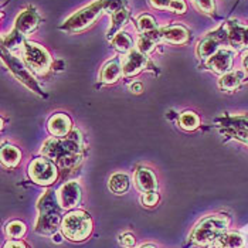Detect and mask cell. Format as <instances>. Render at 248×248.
<instances>
[{"label": "cell", "mask_w": 248, "mask_h": 248, "mask_svg": "<svg viewBox=\"0 0 248 248\" xmlns=\"http://www.w3.org/2000/svg\"><path fill=\"white\" fill-rule=\"evenodd\" d=\"M122 73V65L119 64V60H112L107 62L101 71V81L105 84H112L115 82Z\"/></svg>", "instance_id": "cell-19"}, {"label": "cell", "mask_w": 248, "mask_h": 248, "mask_svg": "<svg viewBox=\"0 0 248 248\" xmlns=\"http://www.w3.org/2000/svg\"><path fill=\"white\" fill-rule=\"evenodd\" d=\"M243 65H244L246 71L248 73V51L247 53H244V56H243Z\"/></svg>", "instance_id": "cell-36"}, {"label": "cell", "mask_w": 248, "mask_h": 248, "mask_svg": "<svg viewBox=\"0 0 248 248\" xmlns=\"http://www.w3.org/2000/svg\"><path fill=\"white\" fill-rule=\"evenodd\" d=\"M4 248H29L26 243H23L21 240H10L4 244Z\"/></svg>", "instance_id": "cell-34"}, {"label": "cell", "mask_w": 248, "mask_h": 248, "mask_svg": "<svg viewBox=\"0 0 248 248\" xmlns=\"http://www.w3.org/2000/svg\"><path fill=\"white\" fill-rule=\"evenodd\" d=\"M38 21H40V19H38L37 13L34 12V9H27L26 12H23L16 20V27L7 38L9 43L4 47L13 48L15 46H17L21 38L27 36V34H30L33 30H36Z\"/></svg>", "instance_id": "cell-7"}, {"label": "cell", "mask_w": 248, "mask_h": 248, "mask_svg": "<svg viewBox=\"0 0 248 248\" xmlns=\"http://www.w3.org/2000/svg\"><path fill=\"white\" fill-rule=\"evenodd\" d=\"M24 232H26V224L23 221H19V220H15V221L9 223L6 226V234L10 238L19 240V238H21L24 235Z\"/></svg>", "instance_id": "cell-26"}, {"label": "cell", "mask_w": 248, "mask_h": 248, "mask_svg": "<svg viewBox=\"0 0 248 248\" xmlns=\"http://www.w3.org/2000/svg\"><path fill=\"white\" fill-rule=\"evenodd\" d=\"M186 3L185 0H173L172 4H170V12L173 13H179V15H183L186 12Z\"/></svg>", "instance_id": "cell-31"}, {"label": "cell", "mask_w": 248, "mask_h": 248, "mask_svg": "<svg viewBox=\"0 0 248 248\" xmlns=\"http://www.w3.org/2000/svg\"><path fill=\"white\" fill-rule=\"evenodd\" d=\"M48 131L56 138H65L71 131V119L65 114H56L48 121Z\"/></svg>", "instance_id": "cell-12"}, {"label": "cell", "mask_w": 248, "mask_h": 248, "mask_svg": "<svg viewBox=\"0 0 248 248\" xmlns=\"http://www.w3.org/2000/svg\"><path fill=\"white\" fill-rule=\"evenodd\" d=\"M61 231L71 241H82L93 231V220L85 211H70L61 221Z\"/></svg>", "instance_id": "cell-5"}, {"label": "cell", "mask_w": 248, "mask_h": 248, "mask_svg": "<svg viewBox=\"0 0 248 248\" xmlns=\"http://www.w3.org/2000/svg\"><path fill=\"white\" fill-rule=\"evenodd\" d=\"M131 90H132V93H135V94H139V93L143 91V85L140 82H135V84L131 85Z\"/></svg>", "instance_id": "cell-35"}, {"label": "cell", "mask_w": 248, "mask_h": 248, "mask_svg": "<svg viewBox=\"0 0 248 248\" xmlns=\"http://www.w3.org/2000/svg\"><path fill=\"white\" fill-rule=\"evenodd\" d=\"M132 44H134L132 38L124 31L116 33V36H114V38H112V46L121 53H129L132 50Z\"/></svg>", "instance_id": "cell-23"}, {"label": "cell", "mask_w": 248, "mask_h": 248, "mask_svg": "<svg viewBox=\"0 0 248 248\" xmlns=\"http://www.w3.org/2000/svg\"><path fill=\"white\" fill-rule=\"evenodd\" d=\"M218 50H220V41L216 37L204 38L203 41L199 43V47H197L199 57L203 58V60H209V58L213 57Z\"/></svg>", "instance_id": "cell-20"}, {"label": "cell", "mask_w": 248, "mask_h": 248, "mask_svg": "<svg viewBox=\"0 0 248 248\" xmlns=\"http://www.w3.org/2000/svg\"><path fill=\"white\" fill-rule=\"evenodd\" d=\"M81 135L78 131H73L65 138L50 139L43 146V155L53 162H57L60 168H73L81 157Z\"/></svg>", "instance_id": "cell-1"}, {"label": "cell", "mask_w": 248, "mask_h": 248, "mask_svg": "<svg viewBox=\"0 0 248 248\" xmlns=\"http://www.w3.org/2000/svg\"><path fill=\"white\" fill-rule=\"evenodd\" d=\"M30 177L33 179V182H36L37 185H51L56 179H57V166L54 165V162L48 157H38L34 159L30 163L29 168Z\"/></svg>", "instance_id": "cell-8"}, {"label": "cell", "mask_w": 248, "mask_h": 248, "mask_svg": "<svg viewBox=\"0 0 248 248\" xmlns=\"http://www.w3.org/2000/svg\"><path fill=\"white\" fill-rule=\"evenodd\" d=\"M211 248H244V238L238 232H223L210 246Z\"/></svg>", "instance_id": "cell-16"}, {"label": "cell", "mask_w": 248, "mask_h": 248, "mask_svg": "<svg viewBox=\"0 0 248 248\" xmlns=\"http://www.w3.org/2000/svg\"><path fill=\"white\" fill-rule=\"evenodd\" d=\"M40 216H38L36 231L38 234H53L57 231L58 227H61V206L58 202L57 194L54 191H47L44 197L40 200Z\"/></svg>", "instance_id": "cell-3"}, {"label": "cell", "mask_w": 248, "mask_h": 248, "mask_svg": "<svg viewBox=\"0 0 248 248\" xmlns=\"http://www.w3.org/2000/svg\"><path fill=\"white\" fill-rule=\"evenodd\" d=\"M229 227V217L216 214L203 218L191 232V241L197 246H211Z\"/></svg>", "instance_id": "cell-4"}, {"label": "cell", "mask_w": 248, "mask_h": 248, "mask_svg": "<svg viewBox=\"0 0 248 248\" xmlns=\"http://www.w3.org/2000/svg\"><path fill=\"white\" fill-rule=\"evenodd\" d=\"M138 29H139V31H142V33L153 31V30H156V21H155V19H153L152 16L145 15V16H142L140 19L138 20Z\"/></svg>", "instance_id": "cell-29"}, {"label": "cell", "mask_w": 248, "mask_h": 248, "mask_svg": "<svg viewBox=\"0 0 248 248\" xmlns=\"http://www.w3.org/2000/svg\"><path fill=\"white\" fill-rule=\"evenodd\" d=\"M140 248H155V247H152V246H146V247H140Z\"/></svg>", "instance_id": "cell-37"}, {"label": "cell", "mask_w": 248, "mask_h": 248, "mask_svg": "<svg viewBox=\"0 0 248 248\" xmlns=\"http://www.w3.org/2000/svg\"><path fill=\"white\" fill-rule=\"evenodd\" d=\"M124 4H125L124 0H98L95 3H93L91 6L82 9L79 13L74 15L62 26V29L70 30V31L82 30L87 26L93 24L105 10H108L109 13L114 15L115 12H118L124 7Z\"/></svg>", "instance_id": "cell-2"}, {"label": "cell", "mask_w": 248, "mask_h": 248, "mask_svg": "<svg viewBox=\"0 0 248 248\" xmlns=\"http://www.w3.org/2000/svg\"><path fill=\"white\" fill-rule=\"evenodd\" d=\"M135 183H136V187L142 193L156 191L157 189L156 176L149 169H139L135 174Z\"/></svg>", "instance_id": "cell-14"}, {"label": "cell", "mask_w": 248, "mask_h": 248, "mask_svg": "<svg viewBox=\"0 0 248 248\" xmlns=\"http://www.w3.org/2000/svg\"><path fill=\"white\" fill-rule=\"evenodd\" d=\"M162 40V33L160 30H153V31H149V33H143L139 40H138V48L140 53L143 54H149L151 51H153L156 43Z\"/></svg>", "instance_id": "cell-17"}, {"label": "cell", "mask_w": 248, "mask_h": 248, "mask_svg": "<svg viewBox=\"0 0 248 248\" xmlns=\"http://www.w3.org/2000/svg\"><path fill=\"white\" fill-rule=\"evenodd\" d=\"M200 119L194 112H185L180 115V126L186 131H193L199 126Z\"/></svg>", "instance_id": "cell-27"}, {"label": "cell", "mask_w": 248, "mask_h": 248, "mask_svg": "<svg viewBox=\"0 0 248 248\" xmlns=\"http://www.w3.org/2000/svg\"><path fill=\"white\" fill-rule=\"evenodd\" d=\"M21 159V153L20 151L13 146V145H4L1 148V162L4 166L7 168H16L20 163Z\"/></svg>", "instance_id": "cell-21"}, {"label": "cell", "mask_w": 248, "mask_h": 248, "mask_svg": "<svg viewBox=\"0 0 248 248\" xmlns=\"http://www.w3.org/2000/svg\"><path fill=\"white\" fill-rule=\"evenodd\" d=\"M243 79H244L243 71H230L227 74H223L218 79V87L224 91H234L240 87Z\"/></svg>", "instance_id": "cell-18"}, {"label": "cell", "mask_w": 248, "mask_h": 248, "mask_svg": "<svg viewBox=\"0 0 248 248\" xmlns=\"http://www.w3.org/2000/svg\"><path fill=\"white\" fill-rule=\"evenodd\" d=\"M10 67H12L13 73H15V74H16L17 77H20V79H21V81L27 82V85H29L30 88L33 87L34 90H37V87L33 84V78L26 74V71H24L23 65H21V64H19V61H10Z\"/></svg>", "instance_id": "cell-28"}, {"label": "cell", "mask_w": 248, "mask_h": 248, "mask_svg": "<svg viewBox=\"0 0 248 248\" xmlns=\"http://www.w3.org/2000/svg\"><path fill=\"white\" fill-rule=\"evenodd\" d=\"M109 189L116 194H124L129 189V176L125 173H115L109 179Z\"/></svg>", "instance_id": "cell-22"}, {"label": "cell", "mask_w": 248, "mask_h": 248, "mask_svg": "<svg viewBox=\"0 0 248 248\" xmlns=\"http://www.w3.org/2000/svg\"><path fill=\"white\" fill-rule=\"evenodd\" d=\"M229 40L230 44L237 50L248 48V29L231 21L229 24Z\"/></svg>", "instance_id": "cell-13"}, {"label": "cell", "mask_w": 248, "mask_h": 248, "mask_svg": "<svg viewBox=\"0 0 248 248\" xmlns=\"http://www.w3.org/2000/svg\"><path fill=\"white\" fill-rule=\"evenodd\" d=\"M173 0H149L152 7L159 9V10H170V4Z\"/></svg>", "instance_id": "cell-32"}, {"label": "cell", "mask_w": 248, "mask_h": 248, "mask_svg": "<svg viewBox=\"0 0 248 248\" xmlns=\"http://www.w3.org/2000/svg\"><path fill=\"white\" fill-rule=\"evenodd\" d=\"M162 40L172 44H185L189 40V31L183 26H169L160 30Z\"/></svg>", "instance_id": "cell-15"}, {"label": "cell", "mask_w": 248, "mask_h": 248, "mask_svg": "<svg viewBox=\"0 0 248 248\" xmlns=\"http://www.w3.org/2000/svg\"><path fill=\"white\" fill-rule=\"evenodd\" d=\"M60 206L65 210H71L77 207L81 202V187L77 182H68L62 185L57 191Z\"/></svg>", "instance_id": "cell-9"}, {"label": "cell", "mask_w": 248, "mask_h": 248, "mask_svg": "<svg viewBox=\"0 0 248 248\" xmlns=\"http://www.w3.org/2000/svg\"><path fill=\"white\" fill-rule=\"evenodd\" d=\"M234 54L226 50V48H220L213 57L207 60L206 65L207 68H210L211 71L217 73V74H227L231 71L232 67V60H234Z\"/></svg>", "instance_id": "cell-11"}, {"label": "cell", "mask_w": 248, "mask_h": 248, "mask_svg": "<svg viewBox=\"0 0 248 248\" xmlns=\"http://www.w3.org/2000/svg\"><path fill=\"white\" fill-rule=\"evenodd\" d=\"M140 202H142V204L146 206V207H153V206H156L157 202H159V194H157L156 191L143 193L142 197H140Z\"/></svg>", "instance_id": "cell-30"}, {"label": "cell", "mask_w": 248, "mask_h": 248, "mask_svg": "<svg viewBox=\"0 0 248 248\" xmlns=\"http://www.w3.org/2000/svg\"><path fill=\"white\" fill-rule=\"evenodd\" d=\"M128 19V10L125 9V7H122L121 10H118V12H115L114 15H112V26H111V29H109V37L111 36H114L115 31H118L124 24H125V21Z\"/></svg>", "instance_id": "cell-25"}, {"label": "cell", "mask_w": 248, "mask_h": 248, "mask_svg": "<svg viewBox=\"0 0 248 248\" xmlns=\"http://www.w3.org/2000/svg\"><path fill=\"white\" fill-rule=\"evenodd\" d=\"M23 56L27 62V65L36 73V74H46L47 70L51 65V58L48 56V53L36 43H30L27 41L23 46Z\"/></svg>", "instance_id": "cell-6"}, {"label": "cell", "mask_w": 248, "mask_h": 248, "mask_svg": "<svg viewBox=\"0 0 248 248\" xmlns=\"http://www.w3.org/2000/svg\"><path fill=\"white\" fill-rule=\"evenodd\" d=\"M146 54L140 53L139 50H131L121 58L122 64V73L124 76L132 77L139 74L146 67Z\"/></svg>", "instance_id": "cell-10"}, {"label": "cell", "mask_w": 248, "mask_h": 248, "mask_svg": "<svg viewBox=\"0 0 248 248\" xmlns=\"http://www.w3.org/2000/svg\"><path fill=\"white\" fill-rule=\"evenodd\" d=\"M230 128H231V134L235 138L248 143V119H237L234 124L230 125Z\"/></svg>", "instance_id": "cell-24"}, {"label": "cell", "mask_w": 248, "mask_h": 248, "mask_svg": "<svg viewBox=\"0 0 248 248\" xmlns=\"http://www.w3.org/2000/svg\"><path fill=\"white\" fill-rule=\"evenodd\" d=\"M121 244L126 248L134 247L135 237L132 234H124V235H121Z\"/></svg>", "instance_id": "cell-33"}]
</instances>
